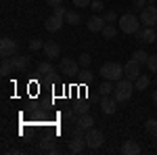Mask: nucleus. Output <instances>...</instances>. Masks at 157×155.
<instances>
[{
  "instance_id": "f257e3e1",
  "label": "nucleus",
  "mask_w": 157,
  "mask_h": 155,
  "mask_svg": "<svg viewBox=\"0 0 157 155\" xmlns=\"http://www.w3.org/2000/svg\"><path fill=\"white\" fill-rule=\"evenodd\" d=\"M98 76H103V80H109V82H117V80H121L126 73H124V65L115 63V61H107V63L101 65Z\"/></svg>"
},
{
  "instance_id": "f03ea898",
  "label": "nucleus",
  "mask_w": 157,
  "mask_h": 155,
  "mask_svg": "<svg viewBox=\"0 0 157 155\" xmlns=\"http://www.w3.org/2000/svg\"><path fill=\"white\" fill-rule=\"evenodd\" d=\"M132 90H134V82L130 78H121L115 82V88H113V96H115V101L121 103V101H128L130 96H132Z\"/></svg>"
},
{
  "instance_id": "7ed1b4c3",
  "label": "nucleus",
  "mask_w": 157,
  "mask_h": 155,
  "mask_svg": "<svg viewBox=\"0 0 157 155\" xmlns=\"http://www.w3.org/2000/svg\"><path fill=\"white\" fill-rule=\"evenodd\" d=\"M120 29L128 36H134L138 29H140V17H136L132 13H126L120 17Z\"/></svg>"
},
{
  "instance_id": "20e7f679",
  "label": "nucleus",
  "mask_w": 157,
  "mask_h": 155,
  "mask_svg": "<svg viewBox=\"0 0 157 155\" xmlns=\"http://www.w3.org/2000/svg\"><path fill=\"white\" fill-rule=\"evenodd\" d=\"M84 136H86V145H88V149H98L101 145L105 143V134H103L101 130H97V128L86 130Z\"/></svg>"
},
{
  "instance_id": "39448f33",
  "label": "nucleus",
  "mask_w": 157,
  "mask_h": 155,
  "mask_svg": "<svg viewBox=\"0 0 157 155\" xmlns=\"http://www.w3.org/2000/svg\"><path fill=\"white\" fill-rule=\"evenodd\" d=\"M140 23L143 25H149V27H155L157 23V6H145L140 11Z\"/></svg>"
},
{
  "instance_id": "423d86ee",
  "label": "nucleus",
  "mask_w": 157,
  "mask_h": 155,
  "mask_svg": "<svg viewBox=\"0 0 157 155\" xmlns=\"http://www.w3.org/2000/svg\"><path fill=\"white\" fill-rule=\"evenodd\" d=\"M59 72L63 73V76H78L80 73V63L73 59H61V65H59Z\"/></svg>"
},
{
  "instance_id": "0eeeda50",
  "label": "nucleus",
  "mask_w": 157,
  "mask_h": 155,
  "mask_svg": "<svg viewBox=\"0 0 157 155\" xmlns=\"http://www.w3.org/2000/svg\"><path fill=\"white\" fill-rule=\"evenodd\" d=\"M136 42H147V44H153L157 40V32H155V27H149V25H145L143 29H138L136 34Z\"/></svg>"
},
{
  "instance_id": "6e6552de",
  "label": "nucleus",
  "mask_w": 157,
  "mask_h": 155,
  "mask_svg": "<svg viewBox=\"0 0 157 155\" xmlns=\"http://www.w3.org/2000/svg\"><path fill=\"white\" fill-rule=\"evenodd\" d=\"M86 147H88V145H86L84 132H75V134H73V138L69 141V151H71V153H82Z\"/></svg>"
},
{
  "instance_id": "1a4fd4ad",
  "label": "nucleus",
  "mask_w": 157,
  "mask_h": 155,
  "mask_svg": "<svg viewBox=\"0 0 157 155\" xmlns=\"http://www.w3.org/2000/svg\"><path fill=\"white\" fill-rule=\"evenodd\" d=\"M105 25H107V21H105V17H101V15H92L90 19H88V23H86V27L92 32V34H98V32H103L105 29Z\"/></svg>"
},
{
  "instance_id": "9d476101",
  "label": "nucleus",
  "mask_w": 157,
  "mask_h": 155,
  "mask_svg": "<svg viewBox=\"0 0 157 155\" xmlns=\"http://www.w3.org/2000/svg\"><path fill=\"white\" fill-rule=\"evenodd\" d=\"M17 52V42L13 38H2L0 40V55L2 57H13Z\"/></svg>"
},
{
  "instance_id": "9b49d317",
  "label": "nucleus",
  "mask_w": 157,
  "mask_h": 155,
  "mask_svg": "<svg viewBox=\"0 0 157 155\" xmlns=\"http://www.w3.org/2000/svg\"><path fill=\"white\" fill-rule=\"evenodd\" d=\"M124 73H126V78H130V80L134 82V80L140 76V63L134 61V59H130L126 65H124Z\"/></svg>"
},
{
  "instance_id": "f8f14e48",
  "label": "nucleus",
  "mask_w": 157,
  "mask_h": 155,
  "mask_svg": "<svg viewBox=\"0 0 157 155\" xmlns=\"http://www.w3.org/2000/svg\"><path fill=\"white\" fill-rule=\"evenodd\" d=\"M94 124V118L90 113H84V115H78V122H75V132H86L92 128Z\"/></svg>"
},
{
  "instance_id": "ddd939ff",
  "label": "nucleus",
  "mask_w": 157,
  "mask_h": 155,
  "mask_svg": "<svg viewBox=\"0 0 157 155\" xmlns=\"http://www.w3.org/2000/svg\"><path fill=\"white\" fill-rule=\"evenodd\" d=\"M101 109H103V113L113 115L115 109H117V101H115V96H113V99H111V96H101Z\"/></svg>"
},
{
  "instance_id": "4468645a",
  "label": "nucleus",
  "mask_w": 157,
  "mask_h": 155,
  "mask_svg": "<svg viewBox=\"0 0 157 155\" xmlns=\"http://www.w3.org/2000/svg\"><path fill=\"white\" fill-rule=\"evenodd\" d=\"M44 55H46V59H57V57H61V46L57 44V42H44Z\"/></svg>"
},
{
  "instance_id": "2eb2a0df",
  "label": "nucleus",
  "mask_w": 157,
  "mask_h": 155,
  "mask_svg": "<svg viewBox=\"0 0 157 155\" xmlns=\"http://www.w3.org/2000/svg\"><path fill=\"white\" fill-rule=\"evenodd\" d=\"M38 76H40V78H55V76H57V69H55L52 63H46V61H44V63L38 65Z\"/></svg>"
},
{
  "instance_id": "dca6fc26",
  "label": "nucleus",
  "mask_w": 157,
  "mask_h": 155,
  "mask_svg": "<svg viewBox=\"0 0 157 155\" xmlns=\"http://www.w3.org/2000/svg\"><path fill=\"white\" fill-rule=\"evenodd\" d=\"M11 61H13V65H15L17 72H25L27 65H29V57H25V55H17V52L11 57Z\"/></svg>"
},
{
  "instance_id": "f3484780",
  "label": "nucleus",
  "mask_w": 157,
  "mask_h": 155,
  "mask_svg": "<svg viewBox=\"0 0 157 155\" xmlns=\"http://www.w3.org/2000/svg\"><path fill=\"white\" fill-rule=\"evenodd\" d=\"M46 29H48V32H52V34H55V32H59L61 27H63V17H57V15H50L48 19H46Z\"/></svg>"
},
{
  "instance_id": "a211bd4d",
  "label": "nucleus",
  "mask_w": 157,
  "mask_h": 155,
  "mask_svg": "<svg viewBox=\"0 0 157 155\" xmlns=\"http://www.w3.org/2000/svg\"><path fill=\"white\" fill-rule=\"evenodd\" d=\"M121 153L124 155H138L140 153V145L136 143V141H126V143L121 145Z\"/></svg>"
},
{
  "instance_id": "6ab92c4d",
  "label": "nucleus",
  "mask_w": 157,
  "mask_h": 155,
  "mask_svg": "<svg viewBox=\"0 0 157 155\" xmlns=\"http://www.w3.org/2000/svg\"><path fill=\"white\" fill-rule=\"evenodd\" d=\"M149 86H151V78H149L147 73H140V76L134 80V88H136V90H147Z\"/></svg>"
},
{
  "instance_id": "aec40b11",
  "label": "nucleus",
  "mask_w": 157,
  "mask_h": 155,
  "mask_svg": "<svg viewBox=\"0 0 157 155\" xmlns=\"http://www.w3.org/2000/svg\"><path fill=\"white\" fill-rule=\"evenodd\" d=\"M13 69H15V65H13L11 57H2V63H0V73H2V76H9Z\"/></svg>"
},
{
  "instance_id": "412c9836",
  "label": "nucleus",
  "mask_w": 157,
  "mask_h": 155,
  "mask_svg": "<svg viewBox=\"0 0 157 155\" xmlns=\"http://www.w3.org/2000/svg\"><path fill=\"white\" fill-rule=\"evenodd\" d=\"M82 21V15L78 11H67V15H65V23H69V25H78Z\"/></svg>"
},
{
  "instance_id": "4be33fe9",
  "label": "nucleus",
  "mask_w": 157,
  "mask_h": 155,
  "mask_svg": "<svg viewBox=\"0 0 157 155\" xmlns=\"http://www.w3.org/2000/svg\"><path fill=\"white\" fill-rule=\"evenodd\" d=\"M113 82H109V80H105V82L98 86V95L101 96H109V95H113Z\"/></svg>"
},
{
  "instance_id": "5701e85b",
  "label": "nucleus",
  "mask_w": 157,
  "mask_h": 155,
  "mask_svg": "<svg viewBox=\"0 0 157 155\" xmlns=\"http://www.w3.org/2000/svg\"><path fill=\"white\" fill-rule=\"evenodd\" d=\"M78 78H80V82H82V84H90L92 80H94V73L90 72L88 67H84V69H80V73H78Z\"/></svg>"
},
{
  "instance_id": "b1692460",
  "label": "nucleus",
  "mask_w": 157,
  "mask_h": 155,
  "mask_svg": "<svg viewBox=\"0 0 157 155\" xmlns=\"http://www.w3.org/2000/svg\"><path fill=\"white\" fill-rule=\"evenodd\" d=\"M145 130H147V134H149L151 138H155V141H157V119H147Z\"/></svg>"
},
{
  "instance_id": "393cba45",
  "label": "nucleus",
  "mask_w": 157,
  "mask_h": 155,
  "mask_svg": "<svg viewBox=\"0 0 157 155\" xmlns=\"http://www.w3.org/2000/svg\"><path fill=\"white\" fill-rule=\"evenodd\" d=\"M101 34L107 38V40H113V38L117 36V27H115L113 23H107V25H105V29H103Z\"/></svg>"
},
{
  "instance_id": "a878e982",
  "label": "nucleus",
  "mask_w": 157,
  "mask_h": 155,
  "mask_svg": "<svg viewBox=\"0 0 157 155\" xmlns=\"http://www.w3.org/2000/svg\"><path fill=\"white\" fill-rule=\"evenodd\" d=\"M130 59L138 61L140 65H147V61H149V55H147L145 50H140V48H138V50H134V52H132V57H130Z\"/></svg>"
},
{
  "instance_id": "bb28decb",
  "label": "nucleus",
  "mask_w": 157,
  "mask_h": 155,
  "mask_svg": "<svg viewBox=\"0 0 157 155\" xmlns=\"http://www.w3.org/2000/svg\"><path fill=\"white\" fill-rule=\"evenodd\" d=\"M88 103L86 101H80V103H75V107H73V113L75 115H84V113H88Z\"/></svg>"
},
{
  "instance_id": "cd10ccee",
  "label": "nucleus",
  "mask_w": 157,
  "mask_h": 155,
  "mask_svg": "<svg viewBox=\"0 0 157 155\" xmlns=\"http://www.w3.org/2000/svg\"><path fill=\"white\" fill-rule=\"evenodd\" d=\"M38 149H40V151L50 153V151L55 149V145H52V141H50V138H42V141H40V145H38Z\"/></svg>"
},
{
  "instance_id": "c85d7f7f",
  "label": "nucleus",
  "mask_w": 157,
  "mask_h": 155,
  "mask_svg": "<svg viewBox=\"0 0 157 155\" xmlns=\"http://www.w3.org/2000/svg\"><path fill=\"white\" fill-rule=\"evenodd\" d=\"M147 67H149V72H151V73H157V55H149Z\"/></svg>"
},
{
  "instance_id": "c756f323",
  "label": "nucleus",
  "mask_w": 157,
  "mask_h": 155,
  "mask_svg": "<svg viewBox=\"0 0 157 155\" xmlns=\"http://www.w3.org/2000/svg\"><path fill=\"white\" fill-rule=\"evenodd\" d=\"M42 48H44V42L40 38H32L29 40V50H42Z\"/></svg>"
},
{
  "instance_id": "7c9ffc66",
  "label": "nucleus",
  "mask_w": 157,
  "mask_h": 155,
  "mask_svg": "<svg viewBox=\"0 0 157 155\" xmlns=\"http://www.w3.org/2000/svg\"><path fill=\"white\" fill-rule=\"evenodd\" d=\"M78 63H80L82 67H90V63H92V57H90L88 52H82V55H80V61H78Z\"/></svg>"
},
{
  "instance_id": "2f4dec72",
  "label": "nucleus",
  "mask_w": 157,
  "mask_h": 155,
  "mask_svg": "<svg viewBox=\"0 0 157 155\" xmlns=\"http://www.w3.org/2000/svg\"><path fill=\"white\" fill-rule=\"evenodd\" d=\"M103 6H105V4H103V0H92L88 9H92V13H101V11H103Z\"/></svg>"
},
{
  "instance_id": "473e14b6",
  "label": "nucleus",
  "mask_w": 157,
  "mask_h": 155,
  "mask_svg": "<svg viewBox=\"0 0 157 155\" xmlns=\"http://www.w3.org/2000/svg\"><path fill=\"white\" fill-rule=\"evenodd\" d=\"M103 17H105L107 23H115V21H117V13H115V11H107Z\"/></svg>"
},
{
  "instance_id": "72a5a7b5",
  "label": "nucleus",
  "mask_w": 157,
  "mask_h": 155,
  "mask_svg": "<svg viewBox=\"0 0 157 155\" xmlns=\"http://www.w3.org/2000/svg\"><path fill=\"white\" fill-rule=\"evenodd\" d=\"M52 15H57V17H63V19H65V15H67V11H65V9H63V6H61V4H57V6H52Z\"/></svg>"
},
{
  "instance_id": "f704fd0d",
  "label": "nucleus",
  "mask_w": 157,
  "mask_h": 155,
  "mask_svg": "<svg viewBox=\"0 0 157 155\" xmlns=\"http://www.w3.org/2000/svg\"><path fill=\"white\" fill-rule=\"evenodd\" d=\"M90 2H92V0H73V6H80V9H86V6H90Z\"/></svg>"
},
{
  "instance_id": "c9c22d12",
  "label": "nucleus",
  "mask_w": 157,
  "mask_h": 155,
  "mask_svg": "<svg viewBox=\"0 0 157 155\" xmlns=\"http://www.w3.org/2000/svg\"><path fill=\"white\" fill-rule=\"evenodd\" d=\"M147 6V0H134V9H138V11H143Z\"/></svg>"
},
{
  "instance_id": "e433bc0d",
  "label": "nucleus",
  "mask_w": 157,
  "mask_h": 155,
  "mask_svg": "<svg viewBox=\"0 0 157 155\" xmlns=\"http://www.w3.org/2000/svg\"><path fill=\"white\" fill-rule=\"evenodd\" d=\"M46 4H50V6H57V4H63V0H46Z\"/></svg>"
},
{
  "instance_id": "4c0bfd02",
  "label": "nucleus",
  "mask_w": 157,
  "mask_h": 155,
  "mask_svg": "<svg viewBox=\"0 0 157 155\" xmlns=\"http://www.w3.org/2000/svg\"><path fill=\"white\" fill-rule=\"evenodd\" d=\"M153 103H155V107H157V90H153Z\"/></svg>"
},
{
  "instance_id": "58836bf2",
  "label": "nucleus",
  "mask_w": 157,
  "mask_h": 155,
  "mask_svg": "<svg viewBox=\"0 0 157 155\" xmlns=\"http://www.w3.org/2000/svg\"><path fill=\"white\" fill-rule=\"evenodd\" d=\"M155 84H157V76H155Z\"/></svg>"
}]
</instances>
